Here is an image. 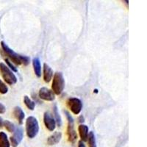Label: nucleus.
<instances>
[{
  "instance_id": "obj_1",
  "label": "nucleus",
  "mask_w": 147,
  "mask_h": 147,
  "mask_svg": "<svg viewBox=\"0 0 147 147\" xmlns=\"http://www.w3.org/2000/svg\"><path fill=\"white\" fill-rule=\"evenodd\" d=\"M1 47H2V51L5 54V55H7L12 62L14 63L16 65L23 64L24 65H27L30 63V57H27V56H23V55L17 54L13 49H11L4 41L1 42Z\"/></svg>"
},
{
  "instance_id": "obj_2",
  "label": "nucleus",
  "mask_w": 147,
  "mask_h": 147,
  "mask_svg": "<svg viewBox=\"0 0 147 147\" xmlns=\"http://www.w3.org/2000/svg\"><path fill=\"white\" fill-rule=\"evenodd\" d=\"M65 88V80L62 72L57 71L54 74L52 84V90L56 95L62 94Z\"/></svg>"
},
{
  "instance_id": "obj_3",
  "label": "nucleus",
  "mask_w": 147,
  "mask_h": 147,
  "mask_svg": "<svg viewBox=\"0 0 147 147\" xmlns=\"http://www.w3.org/2000/svg\"><path fill=\"white\" fill-rule=\"evenodd\" d=\"M39 132V124L34 116H29L26 120V132L29 138H34Z\"/></svg>"
},
{
  "instance_id": "obj_4",
  "label": "nucleus",
  "mask_w": 147,
  "mask_h": 147,
  "mask_svg": "<svg viewBox=\"0 0 147 147\" xmlns=\"http://www.w3.org/2000/svg\"><path fill=\"white\" fill-rule=\"evenodd\" d=\"M0 73L5 82L8 85H13L17 82L18 80L15 74L4 63H0Z\"/></svg>"
},
{
  "instance_id": "obj_5",
  "label": "nucleus",
  "mask_w": 147,
  "mask_h": 147,
  "mask_svg": "<svg viewBox=\"0 0 147 147\" xmlns=\"http://www.w3.org/2000/svg\"><path fill=\"white\" fill-rule=\"evenodd\" d=\"M66 116L67 121H68V127H67V136H68V140L70 142H75V140L77 139V134L74 128V121L73 117L68 111H64Z\"/></svg>"
},
{
  "instance_id": "obj_6",
  "label": "nucleus",
  "mask_w": 147,
  "mask_h": 147,
  "mask_svg": "<svg viewBox=\"0 0 147 147\" xmlns=\"http://www.w3.org/2000/svg\"><path fill=\"white\" fill-rule=\"evenodd\" d=\"M67 105L72 113L75 115H78L82 109V102L78 98L71 97L67 100Z\"/></svg>"
},
{
  "instance_id": "obj_7",
  "label": "nucleus",
  "mask_w": 147,
  "mask_h": 147,
  "mask_svg": "<svg viewBox=\"0 0 147 147\" xmlns=\"http://www.w3.org/2000/svg\"><path fill=\"white\" fill-rule=\"evenodd\" d=\"M39 98L47 102H52L55 99V94L51 89L43 87L39 90Z\"/></svg>"
},
{
  "instance_id": "obj_8",
  "label": "nucleus",
  "mask_w": 147,
  "mask_h": 147,
  "mask_svg": "<svg viewBox=\"0 0 147 147\" xmlns=\"http://www.w3.org/2000/svg\"><path fill=\"white\" fill-rule=\"evenodd\" d=\"M23 130L22 127H17L16 128L13 132V136L10 137V143L13 147H17L18 144H20L21 141L23 139Z\"/></svg>"
},
{
  "instance_id": "obj_9",
  "label": "nucleus",
  "mask_w": 147,
  "mask_h": 147,
  "mask_svg": "<svg viewBox=\"0 0 147 147\" xmlns=\"http://www.w3.org/2000/svg\"><path fill=\"white\" fill-rule=\"evenodd\" d=\"M44 122L45 127H47L48 130L51 131V132L55 130V127H56V122H55L54 118L49 112L44 113Z\"/></svg>"
},
{
  "instance_id": "obj_10",
  "label": "nucleus",
  "mask_w": 147,
  "mask_h": 147,
  "mask_svg": "<svg viewBox=\"0 0 147 147\" xmlns=\"http://www.w3.org/2000/svg\"><path fill=\"white\" fill-rule=\"evenodd\" d=\"M53 77V70L47 63L44 64V80L45 82L49 83Z\"/></svg>"
},
{
  "instance_id": "obj_11",
  "label": "nucleus",
  "mask_w": 147,
  "mask_h": 147,
  "mask_svg": "<svg viewBox=\"0 0 147 147\" xmlns=\"http://www.w3.org/2000/svg\"><path fill=\"white\" fill-rule=\"evenodd\" d=\"M62 138V133L60 132H55L52 135H51L47 139V144L49 145L52 146L58 144Z\"/></svg>"
},
{
  "instance_id": "obj_12",
  "label": "nucleus",
  "mask_w": 147,
  "mask_h": 147,
  "mask_svg": "<svg viewBox=\"0 0 147 147\" xmlns=\"http://www.w3.org/2000/svg\"><path fill=\"white\" fill-rule=\"evenodd\" d=\"M13 115L14 117L18 121L19 124H23V121L24 119V117H25V114H24V112L20 107H18V106L15 107L13 110Z\"/></svg>"
},
{
  "instance_id": "obj_13",
  "label": "nucleus",
  "mask_w": 147,
  "mask_h": 147,
  "mask_svg": "<svg viewBox=\"0 0 147 147\" xmlns=\"http://www.w3.org/2000/svg\"><path fill=\"white\" fill-rule=\"evenodd\" d=\"M78 131L82 142L83 141H87L89 131L88 127L87 125H85V124H80L78 127Z\"/></svg>"
},
{
  "instance_id": "obj_14",
  "label": "nucleus",
  "mask_w": 147,
  "mask_h": 147,
  "mask_svg": "<svg viewBox=\"0 0 147 147\" xmlns=\"http://www.w3.org/2000/svg\"><path fill=\"white\" fill-rule=\"evenodd\" d=\"M32 65H33L34 72L37 77H41V65L38 57H34L32 59Z\"/></svg>"
},
{
  "instance_id": "obj_15",
  "label": "nucleus",
  "mask_w": 147,
  "mask_h": 147,
  "mask_svg": "<svg viewBox=\"0 0 147 147\" xmlns=\"http://www.w3.org/2000/svg\"><path fill=\"white\" fill-rule=\"evenodd\" d=\"M0 147H10L8 137L4 132H0Z\"/></svg>"
},
{
  "instance_id": "obj_16",
  "label": "nucleus",
  "mask_w": 147,
  "mask_h": 147,
  "mask_svg": "<svg viewBox=\"0 0 147 147\" xmlns=\"http://www.w3.org/2000/svg\"><path fill=\"white\" fill-rule=\"evenodd\" d=\"M53 114L54 119H55V122H56V124L58 127H61V125H62V119H61V117H60V114H59L58 110H57V106L56 104L53 106Z\"/></svg>"
},
{
  "instance_id": "obj_17",
  "label": "nucleus",
  "mask_w": 147,
  "mask_h": 147,
  "mask_svg": "<svg viewBox=\"0 0 147 147\" xmlns=\"http://www.w3.org/2000/svg\"><path fill=\"white\" fill-rule=\"evenodd\" d=\"M88 144L89 147H96V141L95 135L93 132H90L88 133L87 139Z\"/></svg>"
},
{
  "instance_id": "obj_18",
  "label": "nucleus",
  "mask_w": 147,
  "mask_h": 147,
  "mask_svg": "<svg viewBox=\"0 0 147 147\" xmlns=\"http://www.w3.org/2000/svg\"><path fill=\"white\" fill-rule=\"evenodd\" d=\"M24 102L27 108L30 109V110H34L35 107V102L30 99V97L27 96H24Z\"/></svg>"
},
{
  "instance_id": "obj_19",
  "label": "nucleus",
  "mask_w": 147,
  "mask_h": 147,
  "mask_svg": "<svg viewBox=\"0 0 147 147\" xmlns=\"http://www.w3.org/2000/svg\"><path fill=\"white\" fill-rule=\"evenodd\" d=\"M3 126L6 128V129L10 132H14V131H15L16 129V127L15 125H14V124H13V123L10 122V121H4Z\"/></svg>"
},
{
  "instance_id": "obj_20",
  "label": "nucleus",
  "mask_w": 147,
  "mask_h": 147,
  "mask_svg": "<svg viewBox=\"0 0 147 147\" xmlns=\"http://www.w3.org/2000/svg\"><path fill=\"white\" fill-rule=\"evenodd\" d=\"M7 92H8V87L2 80H0V94H5Z\"/></svg>"
},
{
  "instance_id": "obj_21",
  "label": "nucleus",
  "mask_w": 147,
  "mask_h": 147,
  "mask_svg": "<svg viewBox=\"0 0 147 147\" xmlns=\"http://www.w3.org/2000/svg\"><path fill=\"white\" fill-rule=\"evenodd\" d=\"M5 62H6V63L7 64V67H8L9 69H10V70L12 71L18 72V69H17L16 68V66H14L13 64L12 63L10 62V61L8 60V59L5 58Z\"/></svg>"
},
{
  "instance_id": "obj_22",
  "label": "nucleus",
  "mask_w": 147,
  "mask_h": 147,
  "mask_svg": "<svg viewBox=\"0 0 147 147\" xmlns=\"http://www.w3.org/2000/svg\"><path fill=\"white\" fill-rule=\"evenodd\" d=\"M5 111H6V107L3 104H2L0 102V114L5 113Z\"/></svg>"
},
{
  "instance_id": "obj_23",
  "label": "nucleus",
  "mask_w": 147,
  "mask_h": 147,
  "mask_svg": "<svg viewBox=\"0 0 147 147\" xmlns=\"http://www.w3.org/2000/svg\"><path fill=\"white\" fill-rule=\"evenodd\" d=\"M85 121V118H84L83 115H80V117L78 118V122L79 123H83V122Z\"/></svg>"
},
{
  "instance_id": "obj_24",
  "label": "nucleus",
  "mask_w": 147,
  "mask_h": 147,
  "mask_svg": "<svg viewBox=\"0 0 147 147\" xmlns=\"http://www.w3.org/2000/svg\"><path fill=\"white\" fill-rule=\"evenodd\" d=\"M78 147H86V146H85V144L82 142V140H80V141H79L78 143Z\"/></svg>"
},
{
  "instance_id": "obj_25",
  "label": "nucleus",
  "mask_w": 147,
  "mask_h": 147,
  "mask_svg": "<svg viewBox=\"0 0 147 147\" xmlns=\"http://www.w3.org/2000/svg\"><path fill=\"white\" fill-rule=\"evenodd\" d=\"M3 119H2V117H0V127H3Z\"/></svg>"
}]
</instances>
